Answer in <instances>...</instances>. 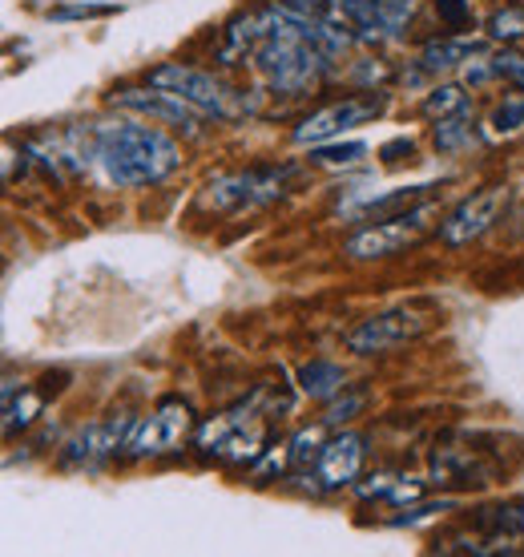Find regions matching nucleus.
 I'll return each instance as SVG.
<instances>
[{
	"label": "nucleus",
	"instance_id": "f257e3e1",
	"mask_svg": "<svg viewBox=\"0 0 524 557\" xmlns=\"http://www.w3.org/2000/svg\"><path fill=\"white\" fill-rule=\"evenodd\" d=\"M266 13H271V33H266L262 49L254 53V65H259L262 82L271 85L275 94L299 98V94L315 89V85L327 77L335 57L323 53V49L307 37L303 25H299V16L290 13L283 0L266 4Z\"/></svg>",
	"mask_w": 524,
	"mask_h": 557
},
{
	"label": "nucleus",
	"instance_id": "f03ea898",
	"mask_svg": "<svg viewBox=\"0 0 524 557\" xmlns=\"http://www.w3.org/2000/svg\"><path fill=\"white\" fill-rule=\"evenodd\" d=\"M97 158L117 186H153L182 166L178 141L153 126H101L97 129Z\"/></svg>",
	"mask_w": 524,
	"mask_h": 557
},
{
	"label": "nucleus",
	"instance_id": "7ed1b4c3",
	"mask_svg": "<svg viewBox=\"0 0 524 557\" xmlns=\"http://www.w3.org/2000/svg\"><path fill=\"white\" fill-rule=\"evenodd\" d=\"M259 400H242V405L226 408L219 417H210L198 429V453L214 460H230V465H254L266 453V420L259 412Z\"/></svg>",
	"mask_w": 524,
	"mask_h": 557
},
{
	"label": "nucleus",
	"instance_id": "20e7f679",
	"mask_svg": "<svg viewBox=\"0 0 524 557\" xmlns=\"http://www.w3.org/2000/svg\"><path fill=\"white\" fill-rule=\"evenodd\" d=\"M295 166H250L235 170V174H222V178L207 182L198 207L207 214H242V210H259L266 202H278L287 195Z\"/></svg>",
	"mask_w": 524,
	"mask_h": 557
},
{
	"label": "nucleus",
	"instance_id": "39448f33",
	"mask_svg": "<svg viewBox=\"0 0 524 557\" xmlns=\"http://www.w3.org/2000/svg\"><path fill=\"white\" fill-rule=\"evenodd\" d=\"M150 85H162V89L178 94V98H186L190 106L210 113V117H222V122H238V117L254 113V101H250L247 94H238V89H230L226 82H219L214 73L182 65V61L158 65V70L150 73Z\"/></svg>",
	"mask_w": 524,
	"mask_h": 557
},
{
	"label": "nucleus",
	"instance_id": "423d86ee",
	"mask_svg": "<svg viewBox=\"0 0 524 557\" xmlns=\"http://www.w3.org/2000/svg\"><path fill=\"white\" fill-rule=\"evenodd\" d=\"M432 219H436V207H412L403 214H391V219H375V226H363L344 243V255L351 259H387V255H400L408 247H415L420 238L428 235Z\"/></svg>",
	"mask_w": 524,
	"mask_h": 557
},
{
	"label": "nucleus",
	"instance_id": "0eeeda50",
	"mask_svg": "<svg viewBox=\"0 0 524 557\" xmlns=\"http://www.w3.org/2000/svg\"><path fill=\"white\" fill-rule=\"evenodd\" d=\"M190 432H194L190 405H186L182 396H166V400L153 408L141 424H134L125 453H129V457H138V460L166 457V453H178V448L186 445V436H190Z\"/></svg>",
	"mask_w": 524,
	"mask_h": 557
},
{
	"label": "nucleus",
	"instance_id": "6e6552de",
	"mask_svg": "<svg viewBox=\"0 0 524 557\" xmlns=\"http://www.w3.org/2000/svg\"><path fill=\"white\" fill-rule=\"evenodd\" d=\"M428 315H420V311H384V315H372V320H363L359 327L347 332V348L355 351V356H384V351H396L403 344H412L420 335L428 332Z\"/></svg>",
	"mask_w": 524,
	"mask_h": 557
},
{
	"label": "nucleus",
	"instance_id": "1a4fd4ad",
	"mask_svg": "<svg viewBox=\"0 0 524 557\" xmlns=\"http://www.w3.org/2000/svg\"><path fill=\"white\" fill-rule=\"evenodd\" d=\"M379 113H384V98H375V94H367V98H344L335 101V106H323V110L311 113L303 126L295 129V141L299 146H323V141L339 138V134L372 122Z\"/></svg>",
	"mask_w": 524,
	"mask_h": 557
},
{
	"label": "nucleus",
	"instance_id": "9d476101",
	"mask_svg": "<svg viewBox=\"0 0 524 557\" xmlns=\"http://www.w3.org/2000/svg\"><path fill=\"white\" fill-rule=\"evenodd\" d=\"M129 432H134V424L125 417L85 424L70 445L61 448V465H65V469H101L117 448L129 445Z\"/></svg>",
	"mask_w": 524,
	"mask_h": 557
},
{
	"label": "nucleus",
	"instance_id": "9b49d317",
	"mask_svg": "<svg viewBox=\"0 0 524 557\" xmlns=\"http://www.w3.org/2000/svg\"><path fill=\"white\" fill-rule=\"evenodd\" d=\"M110 101L117 110L146 113V117H158V122H166V126H182L186 134H198V129H202V110L190 106L186 98H178V94L162 89V85H150V89H117Z\"/></svg>",
	"mask_w": 524,
	"mask_h": 557
},
{
	"label": "nucleus",
	"instance_id": "f8f14e48",
	"mask_svg": "<svg viewBox=\"0 0 524 557\" xmlns=\"http://www.w3.org/2000/svg\"><path fill=\"white\" fill-rule=\"evenodd\" d=\"M504 198H509L504 186H484V190H476L472 198H464V202L440 223L444 247H469L472 238H481L488 226L497 223Z\"/></svg>",
	"mask_w": 524,
	"mask_h": 557
},
{
	"label": "nucleus",
	"instance_id": "ddd939ff",
	"mask_svg": "<svg viewBox=\"0 0 524 557\" xmlns=\"http://www.w3.org/2000/svg\"><path fill=\"white\" fill-rule=\"evenodd\" d=\"M363 457H367V445H363L359 432H339V436H332L315 457V488L355 485L359 469H363Z\"/></svg>",
	"mask_w": 524,
	"mask_h": 557
},
{
	"label": "nucleus",
	"instance_id": "4468645a",
	"mask_svg": "<svg viewBox=\"0 0 524 557\" xmlns=\"http://www.w3.org/2000/svg\"><path fill=\"white\" fill-rule=\"evenodd\" d=\"M266 33H271V13H266V4H262V9H250V13H242V16H235L230 25L222 28L219 61H222V65H242V61H250V57L262 49Z\"/></svg>",
	"mask_w": 524,
	"mask_h": 557
},
{
	"label": "nucleus",
	"instance_id": "2eb2a0df",
	"mask_svg": "<svg viewBox=\"0 0 524 557\" xmlns=\"http://www.w3.org/2000/svg\"><path fill=\"white\" fill-rule=\"evenodd\" d=\"M432 481L436 485H492V465L472 448L444 445L432 453Z\"/></svg>",
	"mask_w": 524,
	"mask_h": 557
},
{
	"label": "nucleus",
	"instance_id": "dca6fc26",
	"mask_svg": "<svg viewBox=\"0 0 524 557\" xmlns=\"http://www.w3.org/2000/svg\"><path fill=\"white\" fill-rule=\"evenodd\" d=\"M28 153H33L49 174H57V178L82 174V170L89 166V158H85V150H82V134H77V129H61V134H45V138L28 141Z\"/></svg>",
	"mask_w": 524,
	"mask_h": 557
},
{
	"label": "nucleus",
	"instance_id": "f3484780",
	"mask_svg": "<svg viewBox=\"0 0 524 557\" xmlns=\"http://www.w3.org/2000/svg\"><path fill=\"white\" fill-rule=\"evenodd\" d=\"M521 537H500V533H456L448 542L436 545V554H460V557H512L521 554Z\"/></svg>",
	"mask_w": 524,
	"mask_h": 557
},
{
	"label": "nucleus",
	"instance_id": "a211bd4d",
	"mask_svg": "<svg viewBox=\"0 0 524 557\" xmlns=\"http://www.w3.org/2000/svg\"><path fill=\"white\" fill-rule=\"evenodd\" d=\"M476 53H481V45L472 41V37H440V41H432L428 49L420 53V73H415V77L456 70L460 61H472Z\"/></svg>",
	"mask_w": 524,
	"mask_h": 557
},
{
	"label": "nucleus",
	"instance_id": "6ab92c4d",
	"mask_svg": "<svg viewBox=\"0 0 524 557\" xmlns=\"http://www.w3.org/2000/svg\"><path fill=\"white\" fill-rule=\"evenodd\" d=\"M428 190H432V186H408V190H391V195L367 198V202H359V207H347L344 214H347V219H391V214H403V210L420 207Z\"/></svg>",
	"mask_w": 524,
	"mask_h": 557
},
{
	"label": "nucleus",
	"instance_id": "aec40b11",
	"mask_svg": "<svg viewBox=\"0 0 524 557\" xmlns=\"http://www.w3.org/2000/svg\"><path fill=\"white\" fill-rule=\"evenodd\" d=\"M299 388L311 396V400H332V396H339V392L347 388L344 380V368L332 360H311L299 368Z\"/></svg>",
	"mask_w": 524,
	"mask_h": 557
},
{
	"label": "nucleus",
	"instance_id": "412c9836",
	"mask_svg": "<svg viewBox=\"0 0 524 557\" xmlns=\"http://www.w3.org/2000/svg\"><path fill=\"white\" fill-rule=\"evenodd\" d=\"M472 525L484 533H500V537H521L524 542V502H504L492 509H476Z\"/></svg>",
	"mask_w": 524,
	"mask_h": 557
},
{
	"label": "nucleus",
	"instance_id": "4be33fe9",
	"mask_svg": "<svg viewBox=\"0 0 524 557\" xmlns=\"http://www.w3.org/2000/svg\"><path fill=\"white\" fill-rule=\"evenodd\" d=\"M41 408H45V392L25 388L21 396H16V388L4 392V436H16L21 429H28Z\"/></svg>",
	"mask_w": 524,
	"mask_h": 557
},
{
	"label": "nucleus",
	"instance_id": "5701e85b",
	"mask_svg": "<svg viewBox=\"0 0 524 557\" xmlns=\"http://www.w3.org/2000/svg\"><path fill=\"white\" fill-rule=\"evenodd\" d=\"M521 126H524V98L521 94H509V98L492 110V117H488V138H509V134H516Z\"/></svg>",
	"mask_w": 524,
	"mask_h": 557
},
{
	"label": "nucleus",
	"instance_id": "b1692460",
	"mask_svg": "<svg viewBox=\"0 0 524 557\" xmlns=\"http://www.w3.org/2000/svg\"><path fill=\"white\" fill-rule=\"evenodd\" d=\"M469 110V94L460 89V85H440V89H432L428 98H424V113L428 117H452V113Z\"/></svg>",
	"mask_w": 524,
	"mask_h": 557
},
{
	"label": "nucleus",
	"instance_id": "393cba45",
	"mask_svg": "<svg viewBox=\"0 0 524 557\" xmlns=\"http://www.w3.org/2000/svg\"><path fill=\"white\" fill-rule=\"evenodd\" d=\"M469 138H472L469 110L452 113V117H440V126H436V150L452 153V150H460V146H464Z\"/></svg>",
	"mask_w": 524,
	"mask_h": 557
},
{
	"label": "nucleus",
	"instance_id": "a878e982",
	"mask_svg": "<svg viewBox=\"0 0 524 557\" xmlns=\"http://www.w3.org/2000/svg\"><path fill=\"white\" fill-rule=\"evenodd\" d=\"M359 158H367L363 141H344V146H311V162L319 166H355Z\"/></svg>",
	"mask_w": 524,
	"mask_h": 557
},
{
	"label": "nucleus",
	"instance_id": "bb28decb",
	"mask_svg": "<svg viewBox=\"0 0 524 557\" xmlns=\"http://www.w3.org/2000/svg\"><path fill=\"white\" fill-rule=\"evenodd\" d=\"M488 37L492 41H521L524 37V4H512V9H500V13H492V21H488Z\"/></svg>",
	"mask_w": 524,
	"mask_h": 557
},
{
	"label": "nucleus",
	"instance_id": "cd10ccee",
	"mask_svg": "<svg viewBox=\"0 0 524 557\" xmlns=\"http://www.w3.org/2000/svg\"><path fill=\"white\" fill-rule=\"evenodd\" d=\"M287 445H290V465H307L311 457H319V448L327 445V441H323V429H303L295 432Z\"/></svg>",
	"mask_w": 524,
	"mask_h": 557
},
{
	"label": "nucleus",
	"instance_id": "c85d7f7f",
	"mask_svg": "<svg viewBox=\"0 0 524 557\" xmlns=\"http://www.w3.org/2000/svg\"><path fill=\"white\" fill-rule=\"evenodd\" d=\"M367 405V396H363V392H347L344 400H335L332 408H327V417H323V424H327V429H335V424H344V420H351L359 412V408Z\"/></svg>",
	"mask_w": 524,
	"mask_h": 557
},
{
	"label": "nucleus",
	"instance_id": "c756f323",
	"mask_svg": "<svg viewBox=\"0 0 524 557\" xmlns=\"http://www.w3.org/2000/svg\"><path fill=\"white\" fill-rule=\"evenodd\" d=\"M396 481H400V476H391V473L367 476L363 485H355V493L363 497V502H387V497H391V488H396Z\"/></svg>",
	"mask_w": 524,
	"mask_h": 557
},
{
	"label": "nucleus",
	"instance_id": "7c9ffc66",
	"mask_svg": "<svg viewBox=\"0 0 524 557\" xmlns=\"http://www.w3.org/2000/svg\"><path fill=\"white\" fill-rule=\"evenodd\" d=\"M444 509H452V502H428V505H412V509H408V513L391 517V521H387V525H420V521H428V517L444 513Z\"/></svg>",
	"mask_w": 524,
	"mask_h": 557
},
{
	"label": "nucleus",
	"instance_id": "2f4dec72",
	"mask_svg": "<svg viewBox=\"0 0 524 557\" xmlns=\"http://www.w3.org/2000/svg\"><path fill=\"white\" fill-rule=\"evenodd\" d=\"M436 13L448 21L452 28H464L472 25V9H469V0H436Z\"/></svg>",
	"mask_w": 524,
	"mask_h": 557
},
{
	"label": "nucleus",
	"instance_id": "473e14b6",
	"mask_svg": "<svg viewBox=\"0 0 524 557\" xmlns=\"http://www.w3.org/2000/svg\"><path fill=\"white\" fill-rule=\"evenodd\" d=\"M492 65H497V77H512L516 85H524V57L521 53H500V57H492Z\"/></svg>",
	"mask_w": 524,
	"mask_h": 557
},
{
	"label": "nucleus",
	"instance_id": "72a5a7b5",
	"mask_svg": "<svg viewBox=\"0 0 524 557\" xmlns=\"http://www.w3.org/2000/svg\"><path fill=\"white\" fill-rule=\"evenodd\" d=\"M105 13H117L113 4H73V9H57V21H70V16H105Z\"/></svg>",
	"mask_w": 524,
	"mask_h": 557
}]
</instances>
